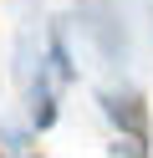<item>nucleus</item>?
I'll return each mask as SVG.
<instances>
[{
	"mask_svg": "<svg viewBox=\"0 0 153 158\" xmlns=\"http://www.w3.org/2000/svg\"><path fill=\"white\" fill-rule=\"evenodd\" d=\"M97 102H102V112H107V123L117 127V133L138 138V143L153 138V127H148V102H143L138 92H102Z\"/></svg>",
	"mask_w": 153,
	"mask_h": 158,
	"instance_id": "obj_1",
	"label": "nucleus"
},
{
	"mask_svg": "<svg viewBox=\"0 0 153 158\" xmlns=\"http://www.w3.org/2000/svg\"><path fill=\"white\" fill-rule=\"evenodd\" d=\"M51 123H56V77L36 72V87H31V127L46 133Z\"/></svg>",
	"mask_w": 153,
	"mask_h": 158,
	"instance_id": "obj_2",
	"label": "nucleus"
},
{
	"mask_svg": "<svg viewBox=\"0 0 153 158\" xmlns=\"http://www.w3.org/2000/svg\"><path fill=\"white\" fill-rule=\"evenodd\" d=\"M46 61H51V77H56V82H71V77H77V66H71V56H66L61 31H51V41H46Z\"/></svg>",
	"mask_w": 153,
	"mask_h": 158,
	"instance_id": "obj_3",
	"label": "nucleus"
}]
</instances>
